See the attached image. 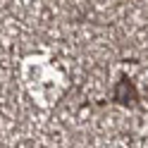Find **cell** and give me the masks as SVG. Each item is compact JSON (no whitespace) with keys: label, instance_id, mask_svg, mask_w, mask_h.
<instances>
[{"label":"cell","instance_id":"cell-1","mask_svg":"<svg viewBox=\"0 0 148 148\" xmlns=\"http://www.w3.org/2000/svg\"><path fill=\"white\" fill-rule=\"evenodd\" d=\"M138 100H141V93H138L134 79L129 74H119V79L112 86V103L122 108H138Z\"/></svg>","mask_w":148,"mask_h":148},{"label":"cell","instance_id":"cell-2","mask_svg":"<svg viewBox=\"0 0 148 148\" xmlns=\"http://www.w3.org/2000/svg\"><path fill=\"white\" fill-rule=\"evenodd\" d=\"M146 100H148V84H146Z\"/></svg>","mask_w":148,"mask_h":148}]
</instances>
